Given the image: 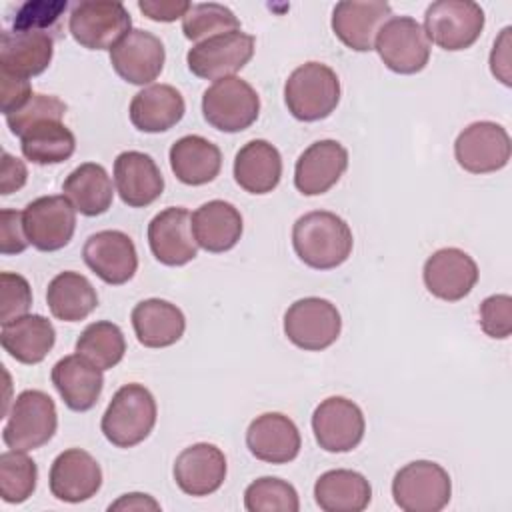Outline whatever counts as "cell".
<instances>
[{
  "label": "cell",
  "mask_w": 512,
  "mask_h": 512,
  "mask_svg": "<svg viewBox=\"0 0 512 512\" xmlns=\"http://www.w3.org/2000/svg\"><path fill=\"white\" fill-rule=\"evenodd\" d=\"M292 246L306 266L332 270L348 260L354 238L344 218L328 210H314L294 222Z\"/></svg>",
  "instance_id": "obj_1"
},
{
  "label": "cell",
  "mask_w": 512,
  "mask_h": 512,
  "mask_svg": "<svg viewBox=\"0 0 512 512\" xmlns=\"http://www.w3.org/2000/svg\"><path fill=\"white\" fill-rule=\"evenodd\" d=\"M158 408L152 392L142 384H124L112 396L102 414V434L116 448H132L144 442L154 424Z\"/></svg>",
  "instance_id": "obj_2"
},
{
  "label": "cell",
  "mask_w": 512,
  "mask_h": 512,
  "mask_svg": "<svg viewBox=\"0 0 512 512\" xmlns=\"http://www.w3.org/2000/svg\"><path fill=\"white\" fill-rule=\"evenodd\" d=\"M288 112L302 122L328 118L340 102V80L322 62H306L292 70L284 84Z\"/></svg>",
  "instance_id": "obj_3"
},
{
  "label": "cell",
  "mask_w": 512,
  "mask_h": 512,
  "mask_svg": "<svg viewBox=\"0 0 512 512\" xmlns=\"http://www.w3.org/2000/svg\"><path fill=\"white\" fill-rule=\"evenodd\" d=\"M58 414L54 400L42 390L20 392L2 430V440L10 450L30 452L48 444L56 432Z\"/></svg>",
  "instance_id": "obj_4"
},
{
  "label": "cell",
  "mask_w": 512,
  "mask_h": 512,
  "mask_svg": "<svg viewBox=\"0 0 512 512\" xmlns=\"http://www.w3.org/2000/svg\"><path fill=\"white\" fill-rule=\"evenodd\" d=\"M132 26V18L122 2L82 0L70 10L68 30L72 38L88 50H112Z\"/></svg>",
  "instance_id": "obj_5"
},
{
  "label": "cell",
  "mask_w": 512,
  "mask_h": 512,
  "mask_svg": "<svg viewBox=\"0 0 512 512\" xmlns=\"http://www.w3.org/2000/svg\"><path fill=\"white\" fill-rule=\"evenodd\" d=\"M204 120L220 132H242L252 126L260 114L256 90L238 76L216 80L202 94Z\"/></svg>",
  "instance_id": "obj_6"
},
{
  "label": "cell",
  "mask_w": 512,
  "mask_h": 512,
  "mask_svg": "<svg viewBox=\"0 0 512 512\" xmlns=\"http://www.w3.org/2000/svg\"><path fill=\"white\" fill-rule=\"evenodd\" d=\"M392 496L404 512H438L450 502L452 482L440 464L414 460L394 474Z\"/></svg>",
  "instance_id": "obj_7"
},
{
  "label": "cell",
  "mask_w": 512,
  "mask_h": 512,
  "mask_svg": "<svg viewBox=\"0 0 512 512\" xmlns=\"http://www.w3.org/2000/svg\"><path fill=\"white\" fill-rule=\"evenodd\" d=\"M422 28L436 46L448 52L466 50L482 34L484 10L472 0H438L426 8Z\"/></svg>",
  "instance_id": "obj_8"
},
{
  "label": "cell",
  "mask_w": 512,
  "mask_h": 512,
  "mask_svg": "<svg viewBox=\"0 0 512 512\" xmlns=\"http://www.w3.org/2000/svg\"><path fill=\"white\" fill-rule=\"evenodd\" d=\"M374 50L384 66L396 74H416L430 60V40L412 16H392L378 30Z\"/></svg>",
  "instance_id": "obj_9"
},
{
  "label": "cell",
  "mask_w": 512,
  "mask_h": 512,
  "mask_svg": "<svg viewBox=\"0 0 512 512\" xmlns=\"http://www.w3.org/2000/svg\"><path fill=\"white\" fill-rule=\"evenodd\" d=\"M342 330V318L338 308L318 296L300 298L288 306L284 314L286 338L308 352H320L332 346Z\"/></svg>",
  "instance_id": "obj_10"
},
{
  "label": "cell",
  "mask_w": 512,
  "mask_h": 512,
  "mask_svg": "<svg viewBox=\"0 0 512 512\" xmlns=\"http://www.w3.org/2000/svg\"><path fill=\"white\" fill-rule=\"evenodd\" d=\"M254 36L242 30L212 36L194 44L186 62L194 76L204 80H222L242 70L254 56Z\"/></svg>",
  "instance_id": "obj_11"
},
{
  "label": "cell",
  "mask_w": 512,
  "mask_h": 512,
  "mask_svg": "<svg viewBox=\"0 0 512 512\" xmlns=\"http://www.w3.org/2000/svg\"><path fill=\"white\" fill-rule=\"evenodd\" d=\"M510 154L512 144L506 128L490 120L468 124L454 142L456 162L470 174L498 172L508 164Z\"/></svg>",
  "instance_id": "obj_12"
},
{
  "label": "cell",
  "mask_w": 512,
  "mask_h": 512,
  "mask_svg": "<svg viewBox=\"0 0 512 512\" xmlns=\"http://www.w3.org/2000/svg\"><path fill=\"white\" fill-rule=\"evenodd\" d=\"M28 242L40 252L64 248L76 230V210L66 196H40L22 210Z\"/></svg>",
  "instance_id": "obj_13"
},
{
  "label": "cell",
  "mask_w": 512,
  "mask_h": 512,
  "mask_svg": "<svg viewBox=\"0 0 512 512\" xmlns=\"http://www.w3.org/2000/svg\"><path fill=\"white\" fill-rule=\"evenodd\" d=\"M366 422L360 406L344 396L322 400L312 414V432L326 452H350L364 438Z\"/></svg>",
  "instance_id": "obj_14"
},
{
  "label": "cell",
  "mask_w": 512,
  "mask_h": 512,
  "mask_svg": "<svg viewBox=\"0 0 512 512\" xmlns=\"http://www.w3.org/2000/svg\"><path fill=\"white\" fill-rule=\"evenodd\" d=\"M86 266L106 284L120 286L132 280L138 268V254L132 238L120 230H100L84 242Z\"/></svg>",
  "instance_id": "obj_15"
},
{
  "label": "cell",
  "mask_w": 512,
  "mask_h": 512,
  "mask_svg": "<svg viewBox=\"0 0 512 512\" xmlns=\"http://www.w3.org/2000/svg\"><path fill=\"white\" fill-rule=\"evenodd\" d=\"M166 50L162 40L148 32L134 28L130 30L112 50L110 64L114 72L136 86L150 84L156 80L164 68Z\"/></svg>",
  "instance_id": "obj_16"
},
{
  "label": "cell",
  "mask_w": 512,
  "mask_h": 512,
  "mask_svg": "<svg viewBox=\"0 0 512 512\" xmlns=\"http://www.w3.org/2000/svg\"><path fill=\"white\" fill-rule=\"evenodd\" d=\"M148 244L164 266H184L194 260L198 244L192 234V214L182 206L158 212L148 224Z\"/></svg>",
  "instance_id": "obj_17"
},
{
  "label": "cell",
  "mask_w": 512,
  "mask_h": 512,
  "mask_svg": "<svg viewBox=\"0 0 512 512\" xmlns=\"http://www.w3.org/2000/svg\"><path fill=\"white\" fill-rule=\"evenodd\" d=\"M422 278L432 296L458 302L476 286L478 266L474 258L460 248H440L426 258Z\"/></svg>",
  "instance_id": "obj_18"
},
{
  "label": "cell",
  "mask_w": 512,
  "mask_h": 512,
  "mask_svg": "<svg viewBox=\"0 0 512 512\" xmlns=\"http://www.w3.org/2000/svg\"><path fill=\"white\" fill-rule=\"evenodd\" d=\"M392 18V8L382 0H342L332 12V30L336 38L356 52L374 50L382 24Z\"/></svg>",
  "instance_id": "obj_19"
},
{
  "label": "cell",
  "mask_w": 512,
  "mask_h": 512,
  "mask_svg": "<svg viewBox=\"0 0 512 512\" xmlns=\"http://www.w3.org/2000/svg\"><path fill=\"white\" fill-rule=\"evenodd\" d=\"M48 484L54 498L68 504H78L92 498L100 490L102 468L86 450L68 448L54 458Z\"/></svg>",
  "instance_id": "obj_20"
},
{
  "label": "cell",
  "mask_w": 512,
  "mask_h": 512,
  "mask_svg": "<svg viewBox=\"0 0 512 512\" xmlns=\"http://www.w3.org/2000/svg\"><path fill=\"white\" fill-rule=\"evenodd\" d=\"M348 168V150L338 140H318L296 160L294 186L304 196L328 192Z\"/></svg>",
  "instance_id": "obj_21"
},
{
  "label": "cell",
  "mask_w": 512,
  "mask_h": 512,
  "mask_svg": "<svg viewBox=\"0 0 512 512\" xmlns=\"http://www.w3.org/2000/svg\"><path fill=\"white\" fill-rule=\"evenodd\" d=\"M246 446L250 454L268 464L292 462L302 446L298 426L280 412H264L256 416L246 430Z\"/></svg>",
  "instance_id": "obj_22"
},
{
  "label": "cell",
  "mask_w": 512,
  "mask_h": 512,
  "mask_svg": "<svg viewBox=\"0 0 512 512\" xmlns=\"http://www.w3.org/2000/svg\"><path fill=\"white\" fill-rule=\"evenodd\" d=\"M224 478L226 456L214 444H192L174 460V480L188 496H208L224 484Z\"/></svg>",
  "instance_id": "obj_23"
},
{
  "label": "cell",
  "mask_w": 512,
  "mask_h": 512,
  "mask_svg": "<svg viewBox=\"0 0 512 512\" xmlns=\"http://www.w3.org/2000/svg\"><path fill=\"white\" fill-rule=\"evenodd\" d=\"M114 184L120 200L130 208H144L156 202L164 190V178L152 156L126 150L114 160Z\"/></svg>",
  "instance_id": "obj_24"
},
{
  "label": "cell",
  "mask_w": 512,
  "mask_h": 512,
  "mask_svg": "<svg viewBox=\"0 0 512 512\" xmlns=\"http://www.w3.org/2000/svg\"><path fill=\"white\" fill-rule=\"evenodd\" d=\"M52 384L70 410L86 412L98 402L104 388V376L102 370L84 356L70 354L54 364Z\"/></svg>",
  "instance_id": "obj_25"
},
{
  "label": "cell",
  "mask_w": 512,
  "mask_h": 512,
  "mask_svg": "<svg viewBox=\"0 0 512 512\" xmlns=\"http://www.w3.org/2000/svg\"><path fill=\"white\" fill-rule=\"evenodd\" d=\"M54 56V36L38 30H4L0 36V70L22 78L42 74Z\"/></svg>",
  "instance_id": "obj_26"
},
{
  "label": "cell",
  "mask_w": 512,
  "mask_h": 512,
  "mask_svg": "<svg viewBox=\"0 0 512 512\" xmlns=\"http://www.w3.org/2000/svg\"><path fill=\"white\" fill-rule=\"evenodd\" d=\"M186 112L182 94L170 84H150L134 94L128 114L134 128L148 134L166 132L176 126Z\"/></svg>",
  "instance_id": "obj_27"
},
{
  "label": "cell",
  "mask_w": 512,
  "mask_h": 512,
  "mask_svg": "<svg viewBox=\"0 0 512 512\" xmlns=\"http://www.w3.org/2000/svg\"><path fill=\"white\" fill-rule=\"evenodd\" d=\"M134 334L146 348H166L176 344L184 330L186 318L182 310L162 298H148L138 302L130 314Z\"/></svg>",
  "instance_id": "obj_28"
},
{
  "label": "cell",
  "mask_w": 512,
  "mask_h": 512,
  "mask_svg": "<svg viewBox=\"0 0 512 512\" xmlns=\"http://www.w3.org/2000/svg\"><path fill=\"white\" fill-rule=\"evenodd\" d=\"M242 214L226 200H210L192 212V234L206 252L220 254L234 248L242 236Z\"/></svg>",
  "instance_id": "obj_29"
},
{
  "label": "cell",
  "mask_w": 512,
  "mask_h": 512,
  "mask_svg": "<svg viewBox=\"0 0 512 512\" xmlns=\"http://www.w3.org/2000/svg\"><path fill=\"white\" fill-rule=\"evenodd\" d=\"M282 178V156L268 140L246 142L234 158V180L250 194L272 192Z\"/></svg>",
  "instance_id": "obj_30"
},
{
  "label": "cell",
  "mask_w": 512,
  "mask_h": 512,
  "mask_svg": "<svg viewBox=\"0 0 512 512\" xmlns=\"http://www.w3.org/2000/svg\"><path fill=\"white\" fill-rule=\"evenodd\" d=\"M174 176L188 186L212 182L222 168V152L216 144L198 134L178 138L168 152Z\"/></svg>",
  "instance_id": "obj_31"
},
{
  "label": "cell",
  "mask_w": 512,
  "mask_h": 512,
  "mask_svg": "<svg viewBox=\"0 0 512 512\" xmlns=\"http://www.w3.org/2000/svg\"><path fill=\"white\" fill-rule=\"evenodd\" d=\"M0 342L16 362L38 364L52 350L56 342V330L48 318L40 314H26L8 324H2Z\"/></svg>",
  "instance_id": "obj_32"
},
{
  "label": "cell",
  "mask_w": 512,
  "mask_h": 512,
  "mask_svg": "<svg viewBox=\"0 0 512 512\" xmlns=\"http://www.w3.org/2000/svg\"><path fill=\"white\" fill-rule=\"evenodd\" d=\"M314 498L324 512H362L372 500V486L360 472L336 468L320 474Z\"/></svg>",
  "instance_id": "obj_33"
},
{
  "label": "cell",
  "mask_w": 512,
  "mask_h": 512,
  "mask_svg": "<svg viewBox=\"0 0 512 512\" xmlns=\"http://www.w3.org/2000/svg\"><path fill=\"white\" fill-rule=\"evenodd\" d=\"M62 192V196L70 200L74 210L84 216L104 214L114 200L112 180L106 168L96 162H84L78 168H74L66 176Z\"/></svg>",
  "instance_id": "obj_34"
},
{
  "label": "cell",
  "mask_w": 512,
  "mask_h": 512,
  "mask_svg": "<svg viewBox=\"0 0 512 512\" xmlns=\"http://www.w3.org/2000/svg\"><path fill=\"white\" fill-rule=\"evenodd\" d=\"M46 304L54 318L62 322H80L98 306V294L86 276L66 270L50 280Z\"/></svg>",
  "instance_id": "obj_35"
},
{
  "label": "cell",
  "mask_w": 512,
  "mask_h": 512,
  "mask_svg": "<svg viewBox=\"0 0 512 512\" xmlns=\"http://www.w3.org/2000/svg\"><path fill=\"white\" fill-rule=\"evenodd\" d=\"M20 148L34 164H60L74 154L76 138L60 120H42L20 136Z\"/></svg>",
  "instance_id": "obj_36"
},
{
  "label": "cell",
  "mask_w": 512,
  "mask_h": 512,
  "mask_svg": "<svg viewBox=\"0 0 512 512\" xmlns=\"http://www.w3.org/2000/svg\"><path fill=\"white\" fill-rule=\"evenodd\" d=\"M126 352V340L114 322L98 320L88 324L76 340V354L90 360L100 370L114 368Z\"/></svg>",
  "instance_id": "obj_37"
},
{
  "label": "cell",
  "mask_w": 512,
  "mask_h": 512,
  "mask_svg": "<svg viewBox=\"0 0 512 512\" xmlns=\"http://www.w3.org/2000/svg\"><path fill=\"white\" fill-rule=\"evenodd\" d=\"M36 462L20 450L0 454V496L8 504L26 502L36 490Z\"/></svg>",
  "instance_id": "obj_38"
},
{
  "label": "cell",
  "mask_w": 512,
  "mask_h": 512,
  "mask_svg": "<svg viewBox=\"0 0 512 512\" xmlns=\"http://www.w3.org/2000/svg\"><path fill=\"white\" fill-rule=\"evenodd\" d=\"M240 30V20L230 8L216 2L192 4L182 18V32L192 42H202L218 34Z\"/></svg>",
  "instance_id": "obj_39"
},
{
  "label": "cell",
  "mask_w": 512,
  "mask_h": 512,
  "mask_svg": "<svg viewBox=\"0 0 512 512\" xmlns=\"http://www.w3.org/2000/svg\"><path fill=\"white\" fill-rule=\"evenodd\" d=\"M244 506L248 512H298L300 500L286 480L262 476L244 490Z\"/></svg>",
  "instance_id": "obj_40"
},
{
  "label": "cell",
  "mask_w": 512,
  "mask_h": 512,
  "mask_svg": "<svg viewBox=\"0 0 512 512\" xmlns=\"http://www.w3.org/2000/svg\"><path fill=\"white\" fill-rule=\"evenodd\" d=\"M66 10H68L66 0L24 2L12 18V30H38L52 36L54 32L60 30V22Z\"/></svg>",
  "instance_id": "obj_41"
},
{
  "label": "cell",
  "mask_w": 512,
  "mask_h": 512,
  "mask_svg": "<svg viewBox=\"0 0 512 512\" xmlns=\"http://www.w3.org/2000/svg\"><path fill=\"white\" fill-rule=\"evenodd\" d=\"M66 114V104L50 94H32L30 100L16 112L6 116V124L18 138L34 124L42 120H60Z\"/></svg>",
  "instance_id": "obj_42"
},
{
  "label": "cell",
  "mask_w": 512,
  "mask_h": 512,
  "mask_svg": "<svg viewBox=\"0 0 512 512\" xmlns=\"http://www.w3.org/2000/svg\"><path fill=\"white\" fill-rule=\"evenodd\" d=\"M32 306V288L28 280L14 272L0 274V322L8 324L28 314Z\"/></svg>",
  "instance_id": "obj_43"
},
{
  "label": "cell",
  "mask_w": 512,
  "mask_h": 512,
  "mask_svg": "<svg viewBox=\"0 0 512 512\" xmlns=\"http://www.w3.org/2000/svg\"><path fill=\"white\" fill-rule=\"evenodd\" d=\"M478 322L486 336L504 340L512 334V298L508 294H492L478 308Z\"/></svg>",
  "instance_id": "obj_44"
},
{
  "label": "cell",
  "mask_w": 512,
  "mask_h": 512,
  "mask_svg": "<svg viewBox=\"0 0 512 512\" xmlns=\"http://www.w3.org/2000/svg\"><path fill=\"white\" fill-rule=\"evenodd\" d=\"M28 236L24 232L22 212L4 208L0 212V252L4 256L20 254L28 248Z\"/></svg>",
  "instance_id": "obj_45"
},
{
  "label": "cell",
  "mask_w": 512,
  "mask_h": 512,
  "mask_svg": "<svg viewBox=\"0 0 512 512\" xmlns=\"http://www.w3.org/2000/svg\"><path fill=\"white\" fill-rule=\"evenodd\" d=\"M32 94L34 92L28 78L0 70V108L4 116L20 110Z\"/></svg>",
  "instance_id": "obj_46"
},
{
  "label": "cell",
  "mask_w": 512,
  "mask_h": 512,
  "mask_svg": "<svg viewBox=\"0 0 512 512\" xmlns=\"http://www.w3.org/2000/svg\"><path fill=\"white\" fill-rule=\"evenodd\" d=\"M188 0H138L140 12L154 22H174L190 10Z\"/></svg>",
  "instance_id": "obj_47"
},
{
  "label": "cell",
  "mask_w": 512,
  "mask_h": 512,
  "mask_svg": "<svg viewBox=\"0 0 512 512\" xmlns=\"http://www.w3.org/2000/svg\"><path fill=\"white\" fill-rule=\"evenodd\" d=\"M510 32L512 28L506 26L500 36L496 38L492 52H490V70L492 74L504 84H512V74H510Z\"/></svg>",
  "instance_id": "obj_48"
},
{
  "label": "cell",
  "mask_w": 512,
  "mask_h": 512,
  "mask_svg": "<svg viewBox=\"0 0 512 512\" xmlns=\"http://www.w3.org/2000/svg\"><path fill=\"white\" fill-rule=\"evenodd\" d=\"M26 178H28V170L24 162L4 150L2 164H0V194L8 196L20 190L26 184Z\"/></svg>",
  "instance_id": "obj_49"
},
{
  "label": "cell",
  "mask_w": 512,
  "mask_h": 512,
  "mask_svg": "<svg viewBox=\"0 0 512 512\" xmlns=\"http://www.w3.org/2000/svg\"><path fill=\"white\" fill-rule=\"evenodd\" d=\"M108 510H122V512H128V510H160V504L148 496V494H142V492H130V494H124L120 496L116 502H112L108 506Z\"/></svg>",
  "instance_id": "obj_50"
}]
</instances>
